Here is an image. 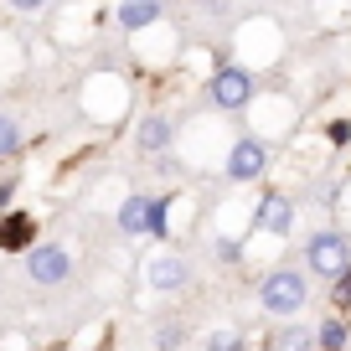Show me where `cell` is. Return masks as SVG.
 I'll list each match as a JSON object with an SVG mask.
<instances>
[{
	"label": "cell",
	"mask_w": 351,
	"mask_h": 351,
	"mask_svg": "<svg viewBox=\"0 0 351 351\" xmlns=\"http://www.w3.org/2000/svg\"><path fill=\"white\" fill-rule=\"evenodd\" d=\"M16 150H21V124H16L11 114H0V160L16 155Z\"/></svg>",
	"instance_id": "obj_13"
},
{
	"label": "cell",
	"mask_w": 351,
	"mask_h": 351,
	"mask_svg": "<svg viewBox=\"0 0 351 351\" xmlns=\"http://www.w3.org/2000/svg\"><path fill=\"white\" fill-rule=\"evenodd\" d=\"M315 346H320V351H341V346H346V320H320Z\"/></svg>",
	"instance_id": "obj_12"
},
{
	"label": "cell",
	"mask_w": 351,
	"mask_h": 351,
	"mask_svg": "<svg viewBox=\"0 0 351 351\" xmlns=\"http://www.w3.org/2000/svg\"><path fill=\"white\" fill-rule=\"evenodd\" d=\"M160 21V0H119V26L124 32H140V26Z\"/></svg>",
	"instance_id": "obj_11"
},
{
	"label": "cell",
	"mask_w": 351,
	"mask_h": 351,
	"mask_svg": "<svg viewBox=\"0 0 351 351\" xmlns=\"http://www.w3.org/2000/svg\"><path fill=\"white\" fill-rule=\"evenodd\" d=\"M217 258H222V263H238L243 253H238V243H232V238H222V243H217Z\"/></svg>",
	"instance_id": "obj_19"
},
{
	"label": "cell",
	"mask_w": 351,
	"mask_h": 351,
	"mask_svg": "<svg viewBox=\"0 0 351 351\" xmlns=\"http://www.w3.org/2000/svg\"><path fill=\"white\" fill-rule=\"evenodd\" d=\"M253 222H258L263 232H279V238H285V232L295 228V202L279 197V191H263V197H258V217H253Z\"/></svg>",
	"instance_id": "obj_7"
},
{
	"label": "cell",
	"mask_w": 351,
	"mask_h": 351,
	"mask_svg": "<svg viewBox=\"0 0 351 351\" xmlns=\"http://www.w3.org/2000/svg\"><path fill=\"white\" fill-rule=\"evenodd\" d=\"M269 171V145L263 140H238L228 150V181H258V176Z\"/></svg>",
	"instance_id": "obj_5"
},
{
	"label": "cell",
	"mask_w": 351,
	"mask_h": 351,
	"mask_svg": "<svg viewBox=\"0 0 351 351\" xmlns=\"http://www.w3.org/2000/svg\"><path fill=\"white\" fill-rule=\"evenodd\" d=\"M330 300H336L341 310H351V269H346V274L336 279V289H330Z\"/></svg>",
	"instance_id": "obj_18"
},
{
	"label": "cell",
	"mask_w": 351,
	"mask_h": 351,
	"mask_svg": "<svg viewBox=\"0 0 351 351\" xmlns=\"http://www.w3.org/2000/svg\"><path fill=\"white\" fill-rule=\"evenodd\" d=\"M32 238H36V222L26 212H11V217L0 222V248L5 253H32Z\"/></svg>",
	"instance_id": "obj_8"
},
{
	"label": "cell",
	"mask_w": 351,
	"mask_h": 351,
	"mask_svg": "<svg viewBox=\"0 0 351 351\" xmlns=\"http://www.w3.org/2000/svg\"><path fill=\"white\" fill-rule=\"evenodd\" d=\"M171 119H165V114H150V119H140V130H134V145H140L145 155H160L165 145H171Z\"/></svg>",
	"instance_id": "obj_9"
},
{
	"label": "cell",
	"mask_w": 351,
	"mask_h": 351,
	"mask_svg": "<svg viewBox=\"0 0 351 351\" xmlns=\"http://www.w3.org/2000/svg\"><path fill=\"white\" fill-rule=\"evenodd\" d=\"M181 341H186V330L176 326V320H160V330H155V346H160V351H176Z\"/></svg>",
	"instance_id": "obj_15"
},
{
	"label": "cell",
	"mask_w": 351,
	"mask_h": 351,
	"mask_svg": "<svg viewBox=\"0 0 351 351\" xmlns=\"http://www.w3.org/2000/svg\"><path fill=\"white\" fill-rule=\"evenodd\" d=\"M26 274H32V285H67L73 258H67V248H57V243H36V248L26 253Z\"/></svg>",
	"instance_id": "obj_4"
},
{
	"label": "cell",
	"mask_w": 351,
	"mask_h": 351,
	"mask_svg": "<svg viewBox=\"0 0 351 351\" xmlns=\"http://www.w3.org/2000/svg\"><path fill=\"white\" fill-rule=\"evenodd\" d=\"M202 351H248V341H243V330H212Z\"/></svg>",
	"instance_id": "obj_14"
},
{
	"label": "cell",
	"mask_w": 351,
	"mask_h": 351,
	"mask_svg": "<svg viewBox=\"0 0 351 351\" xmlns=\"http://www.w3.org/2000/svg\"><path fill=\"white\" fill-rule=\"evenodd\" d=\"M191 5H207V0H191Z\"/></svg>",
	"instance_id": "obj_21"
},
{
	"label": "cell",
	"mask_w": 351,
	"mask_h": 351,
	"mask_svg": "<svg viewBox=\"0 0 351 351\" xmlns=\"http://www.w3.org/2000/svg\"><path fill=\"white\" fill-rule=\"evenodd\" d=\"M310 300V285H305V269H269L258 279V305L269 315H300Z\"/></svg>",
	"instance_id": "obj_1"
},
{
	"label": "cell",
	"mask_w": 351,
	"mask_h": 351,
	"mask_svg": "<svg viewBox=\"0 0 351 351\" xmlns=\"http://www.w3.org/2000/svg\"><path fill=\"white\" fill-rule=\"evenodd\" d=\"M346 269H351V243H346V232L326 228V232H315V238L305 243V274H315V279H341Z\"/></svg>",
	"instance_id": "obj_2"
},
{
	"label": "cell",
	"mask_w": 351,
	"mask_h": 351,
	"mask_svg": "<svg viewBox=\"0 0 351 351\" xmlns=\"http://www.w3.org/2000/svg\"><path fill=\"white\" fill-rule=\"evenodd\" d=\"M165 207H171V202L155 197V212H150V238H165Z\"/></svg>",
	"instance_id": "obj_17"
},
{
	"label": "cell",
	"mask_w": 351,
	"mask_h": 351,
	"mask_svg": "<svg viewBox=\"0 0 351 351\" xmlns=\"http://www.w3.org/2000/svg\"><path fill=\"white\" fill-rule=\"evenodd\" d=\"M300 346H305V330H295V326L274 336V351H300Z\"/></svg>",
	"instance_id": "obj_16"
},
{
	"label": "cell",
	"mask_w": 351,
	"mask_h": 351,
	"mask_svg": "<svg viewBox=\"0 0 351 351\" xmlns=\"http://www.w3.org/2000/svg\"><path fill=\"white\" fill-rule=\"evenodd\" d=\"M253 93H258V77H253L248 67L222 62L217 73H212V104H217V109L238 114V109H248V104H253Z\"/></svg>",
	"instance_id": "obj_3"
},
{
	"label": "cell",
	"mask_w": 351,
	"mask_h": 351,
	"mask_svg": "<svg viewBox=\"0 0 351 351\" xmlns=\"http://www.w3.org/2000/svg\"><path fill=\"white\" fill-rule=\"evenodd\" d=\"M145 285L160 289V295H176V289H186V285H191L186 258H176V253H160V258H150V263H145Z\"/></svg>",
	"instance_id": "obj_6"
},
{
	"label": "cell",
	"mask_w": 351,
	"mask_h": 351,
	"mask_svg": "<svg viewBox=\"0 0 351 351\" xmlns=\"http://www.w3.org/2000/svg\"><path fill=\"white\" fill-rule=\"evenodd\" d=\"M5 5H11V11H26V16H32V11H42L47 0H5Z\"/></svg>",
	"instance_id": "obj_20"
},
{
	"label": "cell",
	"mask_w": 351,
	"mask_h": 351,
	"mask_svg": "<svg viewBox=\"0 0 351 351\" xmlns=\"http://www.w3.org/2000/svg\"><path fill=\"white\" fill-rule=\"evenodd\" d=\"M150 212H155V197H130L119 207V232H130V238H150Z\"/></svg>",
	"instance_id": "obj_10"
}]
</instances>
